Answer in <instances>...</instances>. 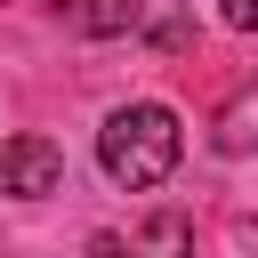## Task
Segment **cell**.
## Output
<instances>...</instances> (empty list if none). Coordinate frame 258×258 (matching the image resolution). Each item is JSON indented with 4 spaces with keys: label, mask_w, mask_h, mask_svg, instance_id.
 <instances>
[{
    "label": "cell",
    "mask_w": 258,
    "mask_h": 258,
    "mask_svg": "<svg viewBox=\"0 0 258 258\" xmlns=\"http://www.w3.org/2000/svg\"><path fill=\"white\" fill-rule=\"evenodd\" d=\"M177 153H185V129H177L169 105H121V113H105V129H97V161H105V177L129 185V194L161 185V177L177 169Z\"/></svg>",
    "instance_id": "1"
},
{
    "label": "cell",
    "mask_w": 258,
    "mask_h": 258,
    "mask_svg": "<svg viewBox=\"0 0 258 258\" xmlns=\"http://www.w3.org/2000/svg\"><path fill=\"white\" fill-rule=\"evenodd\" d=\"M56 185H64V153H56L48 137H8V145H0V194L40 202V194H56Z\"/></svg>",
    "instance_id": "2"
},
{
    "label": "cell",
    "mask_w": 258,
    "mask_h": 258,
    "mask_svg": "<svg viewBox=\"0 0 258 258\" xmlns=\"http://www.w3.org/2000/svg\"><path fill=\"white\" fill-rule=\"evenodd\" d=\"M64 16H73V32L113 40V32H137L145 24V0H64Z\"/></svg>",
    "instance_id": "3"
},
{
    "label": "cell",
    "mask_w": 258,
    "mask_h": 258,
    "mask_svg": "<svg viewBox=\"0 0 258 258\" xmlns=\"http://www.w3.org/2000/svg\"><path fill=\"white\" fill-rule=\"evenodd\" d=\"M218 153H258V81L218 113Z\"/></svg>",
    "instance_id": "4"
},
{
    "label": "cell",
    "mask_w": 258,
    "mask_h": 258,
    "mask_svg": "<svg viewBox=\"0 0 258 258\" xmlns=\"http://www.w3.org/2000/svg\"><path fill=\"white\" fill-rule=\"evenodd\" d=\"M137 258H194V226H185L177 210H161V218L137 234Z\"/></svg>",
    "instance_id": "5"
},
{
    "label": "cell",
    "mask_w": 258,
    "mask_h": 258,
    "mask_svg": "<svg viewBox=\"0 0 258 258\" xmlns=\"http://www.w3.org/2000/svg\"><path fill=\"white\" fill-rule=\"evenodd\" d=\"M218 16H226L234 32H258V0H218Z\"/></svg>",
    "instance_id": "6"
},
{
    "label": "cell",
    "mask_w": 258,
    "mask_h": 258,
    "mask_svg": "<svg viewBox=\"0 0 258 258\" xmlns=\"http://www.w3.org/2000/svg\"><path fill=\"white\" fill-rule=\"evenodd\" d=\"M89 258H129V250H121V234H97V242H89Z\"/></svg>",
    "instance_id": "7"
}]
</instances>
